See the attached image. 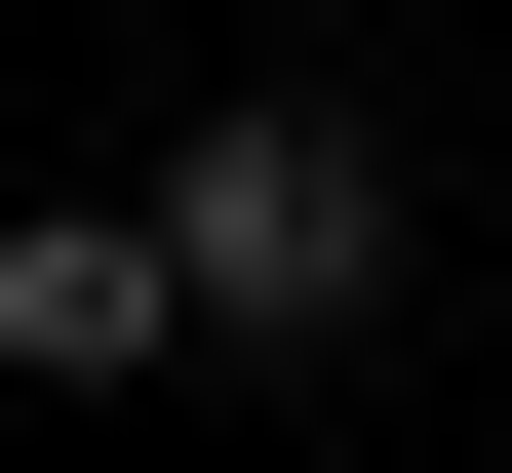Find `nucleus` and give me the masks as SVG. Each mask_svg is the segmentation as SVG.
Returning a JSON list of instances; mask_svg holds the SVG:
<instances>
[{"label": "nucleus", "mask_w": 512, "mask_h": 473, "mask_svg": "<svg viewBox=\"0 0 512 473\" xmlns=\"http://www.w3.org/2000/svg\"><path fill=\"white\" fill-rule=\"evenodd\" d=\"M158 276H197V355H355L394 316V119L355 79H237V119L158 158Z\"/></svg>", "instance_id": "nucleus-1"}, {"label": "nucleus", "mask_w": 512, "mask_h": 473, "mask_svg": "<svg viewBox=\"0 0 512 473\" xmlns=\"http://www.w3.org/2000/svg\"><path fill=\"white\" fill-rule=\"evenodd\" d=\"M119 355H197L158 198H40V237H0V395H119Z\"/></svg>", "instance_id": "nucleus-2"}]
</instances>
